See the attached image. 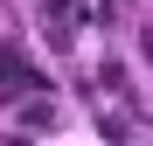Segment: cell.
Masks as SVG:
<instances>
[{"instance_id": "6da1fadb", "label": "cell", "mask_w": 153, "mask_h": 146, "mask_svg": "<svg viewBox=\"0 0 153 146\" xmlns=\"http://www.w3.org/2000/svg\"><path fill=\"white\" fill-rule=\"evenodd\" d=\"M146 49H153V28H146Z\"/></svg>"}]
</instances>
